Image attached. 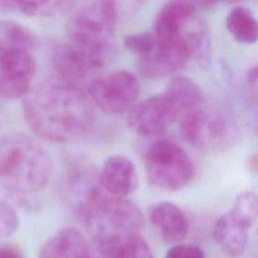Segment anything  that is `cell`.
Instances as JSON below:
<instances>
[{
    "mask_svg": "<svg viewBox=\"0 0 258 258\" xmlns=\"http://www.w3.org/2000/svg\"><path fill=\"white\" fill-rule=\"evenodd\" d=\"M29 128L50 142L75 140L93 127L95 114L84 91L56 77L31 87L22 101Z\"/></svg>",
    "mask_w": 258,
    "mask_h": 258,
    "instance_id": "6da1fadb",
    "label": "cell"
},
{
    "mask_svg": "<svg viewBox=\"0 0 258 258\" xmlns=\"http://www.w3.org/2000/svg\"><path fill=\"white\" fill-rule=\"evenodd\" d=\"M78 213L91 230L105 256L120 242L140 235L144 217L139 207L127 198L104 195L95 187L78 206Z\"/></svg>",
    "mask_w": 258,
    "mask_h": 258,
    "instance_id": "7a4b0ae2",
    "label": "cell"
},
{
    "mask_svg": "<svg viewBox=\"0 0 258 258\" xmlns=\"http://www.w3.org/2000/svg\"><path fill=\"white\" fill-rule=\"evenodd\" d=\"M52 170L50 155L32 137L23 133L0 136V186L14 195L42 189Z\"/></svg>",
    "mask_w": 258,
    "mask_h": 258,
    "instance_id": "3957f363",
    "label": "cell"
},
{
    "mask_svg": "<svg viewBox=\"0 0 258 258\" xmlns=\"http://www.w3.org/2000/svg\"><path fill=\"white\" fill-rule=\"evenodd\" d=\"M118 5L115 0H94L76 9L68 18L69 41L107 60L115 48Z\"/></svg>",
    "mask_w": 258,
    "mask_h": 258,
    "instance_id": "277c9868",
    "label": "cell"
},
{
    "mask_svg": "<svg viewBox=\"0 0 258 258\" xmlns=\"http://www.w3.org/2000/svg\"><path fill=\"white\" fill-rule=\"evenodd\" d=\"M178 120L181 137L199 150L218 152L238 140L239 131L231 119L204 102L184 112Z\"/></svg>",
    "mask_w": 258,
    "mask_h": 258,
    "instance_id": "5b68a950",
    "label": "cell"
},
{
    "mask_svg": "<svg viewBox=\"0 0 258 258\" xmlns=\"http://www.w3.org/2000/svg\"><path fill=\"white\" fill-rule=\"evenodd\" d=\"M144 166L150 182L167 190L184 187L195 175L190 156L182 146L170 139L157 140L148 146Z\"/></svg>",
    "mask_w": 258,
    "mask_h": 258,
    "instance_id": "8992f818",
    "label": "cell"
},
{
    "mask_svg": "<svg viewBox=\"0 0 258 258\" xmlns=\"http://www.w3.org/2000/svg\"><path fill=\"white\" fill-rule=\"evenodd\" d=\"M87 89L91 102L108 114L127 113L137 103L141 92L137 77L125 70L100 75Z\"/></svg>",
    "mask_w": 258,
    "mask_h": 258,
    "instance_id": "52a82bcc",
    "label": "cell"
},
{
    "mask_svg": "<svg viewBox=\"0 0 258 258\" xmlns=\"http://www.w3.org/2000/svg\"><path fill=\"white\" fill-rule=\"evenodd\" d=\"M107 59L72 42L57 45L52 52L55 77L81 88L89 86L104 69Z\"/></svg>",
    "mask_w": 258,
    "mask_h": 258,
    "instance_id": "ba28073f",
    "label": "cell"
},
{
    "mask_svg": "<svg viewBox=\"0 0 258 258\" xmlns=\"http://www.w3.org/2000/svg\"><path fill=\"white\" fill-rule=\"evenodd\" d=\"M127 113V126L142 137H153L165 132L179 117L164 93L137 102Z\"/></svg>",
    "mask_w": 258,
    "mask_h": 258,
    "instance_id": "9c48e42d",
    "label": "cell"
},
{
    "mask_svg": "<svg viewBox=\"0 0 258 258\" xmlns=\"http://www.w3.org/2000/svg\"><path fill=\"white\" fill-rule=\"evenodd\" d=\"M192 0H168L154 21V37L158 44L186 40V35L201 21Z\"/></svg>",
    "mask_w": 258,
    "mask_h": 258,
    "instance_id": "30bf717a",
    "label": "cell"
},
{
    "mask_svg": "<svg viewBox=\"0 0 258 258\" xmlns=\"http://www.w3.org/2000/svg\"><path fill=\"white\" fill-rule=\"evenodd\" d=\"M194 57V49L186 40L167 44L156 42L150 52L138 57V70L146 79L159 80L180 71Z\"/></svg>",
    "mask_w": 258,
    "mask_h": 258,
    "instance_id": "8fae6325",
    "label": "cell"
},
{
    "mask_svg": "<svg viewBox=\"0 0 258 258\" xmlns=\"http://www.w3.org/2000/svg\"><path fill=\"white\" fill-rule=\"evenodd\" d=\"M36 61L30 50H15L0 57V97L23 98L31 88Z\"/></svg>",
    "mask_w": 258,
    "mask_h": 258,
    "instance_id": "7c38bea8",
    "label": "cell"
},
{
    "mask_svg": "<svg viewBox=\"0 0 258 258\" xmlns=\"http://www.w3.org/2000/svg\"><path fill=\"white\" fill-rule=\"evenodd\" d=\"M98 182L106 194L113 197L126 198L138 185L135 164L125 155H112L103 163Z\"/></svg>",
    "mask_w": 258,
    "mask_h": 258,
    "instance_id": "4fadbf2b",
    "label": "cell"
},
{
    "mask_svg": "<svg viewBox=\"0 0 258 258\" xmlns=\"http://www.w3.org/2000/svg\"><path fill=\"white\" fill-rule=\"evenodd\" d=\"M150 222L157 229L161 239L168 244L182 241L188 232V222L182 210L171 202L153 204L148 212Z\"/></svg>",
    "mask_w": 258,
    "mask_h": 258,
    "instance_id": "5bb4252c",
    "label": "cell"
},
{
    "mask_svg": "<svg viewBox=\"0 0 258 258\" xmlns=\"http://www.w3.org/2000/svg\"><path fill=\"white\" fill-rule=\"evenodd\" d=\"M248 228L231 211L220 216L214 225V238L221 250L232 258L244 254L248 244Z\"/></svg>",
    "mask_w": 258,
    "mask_h": 258,
    "instance_id": "9a60e30c",
    "label": "cell"
},
{
    "mask_svg": "<svg viewBox=\"0 0 258 258\" xmlns=\"http://www.w3.org/2000/svg\"><path fill=\"white\" fill-rule=\"evenodd\" d=\"M38 258H92L83 234L64 228L50 237L41 247Z\"/></svg>",
    "mask_w": 258,
    "mask_h": 258,
    "instance_id": "2e32d148",
    "label": "cell"
},
{
    "mask_svg": "<svg viewBox=\"0 0 258 258\" xmlns=\"http://www.w3.org/2000/svg\"><path fill=\"white\" fill-rule=\"evenodd\" d=\"M163 93L174 105L179 117L184 112L201 105L204 102L200 86L192 79L184 76L173 78Z\"/></svg>",
    "mask_w": 258,
    "mask_h": 258,
    "instance_id": "e0dca14e",
    "label": "cell"
},
{
    "mask_svg": "<svg viewBox=\"0 0 258 258\" xmlns=\"http://www.w3.org/2000/svg\"><path fill=\"white\" fill-rule=\"evenodd\" d=\"M226 28L238 42L253 44L258 39V22L251 9L245 6L234 7L226 17Z\"/></svg>",
    "mask_w": 258,
    "mask_h": 258,
    "instance_id": "ac0fdd59",
    "label": "cell"
},
{
    "mask_svg": "<svg viewBox=\"0 0 258 258\" xmlns=\"http://www.w3.org/2000/svg\"><path fill=\"white\" fill-rule=\"evenodd\" d=\"M36 45L34 34L15 21H0V57L15 50L33 51Z\"/></svg>",
    "mask_w": 258,
    "mask_h": 258,
    "instance_id": "d6986e66",
    "label": "cell"
},
{
    "mask_svg": "<svg viewBox=\"0 0 258 258\" xmlns=\"http://www.w3.org/2000/svg\"><path fill=\"white\" fill-rule=\"evenodd\" d=\"M75 0H15L16 8L30 17H52L59 14Z\"/></svg>",
    "mask_w": 258,
    "mask_h": 258,
    "instance_id": "ffe728a7",
    "label": "cell"
},
{
    "mask_svg": "<svg viewBox=\"0 0 258 258\" xmlns=\"http://www.w3.org/2000/svg\"><path fill=\"white\" fill-rule=\"evenodd\" d=\"M107 258H155L149 245L140 235L118 243L106 256Z\"/></svg>",
    "mask_w": 258,
    "mask_h": 258,
    "instance_id": "44dd1931",
    "label": "cell"
},
{
    "mask_svg": "<svg viewBox=\"0 0 258 258\" xmlns=\"http://www.w3.org/2000/svg\"><path fill=\"white\" fill-rule=\"evenodd\" d=\"M230 211L251 229L257 220L258 214V200L256 194L251 190L239 194Z\"/></svg>",
    "mask_w": 258,
    "mask_h": 258,
    "instance_id": "7402d4cb",
    "label": "cell"
},
{
    "mask_svg": "<svg viewBox=\"0 0 258 258\" xmlns=\"http://www.w3.org/2000/svg\"><path fill=\"white\" fill-rule=\"evenodd\" d=\"M124 46L137 57L150 52L156 45V39L151 32H136L127 34L123 39Z\"/></svg>",
    "mask_w": 258,
    "mask_h": 258,
    "instance_id": "603a6c76",
    "label": "cell"
},
{
    "mask_svg": "<svg viewBox=\"0 0 258 258\" xmlns=\"http://www.w3.org/2000/svg\"><path fill=\"white\" fill-rule=\"evenodd\" d=\"M19 218L14 207L0 198V240L12 236L18 229Z\"/></svg>",
    "mask_w": 258,
    "mask_h": 258,
    "instance_id": "cb8c5ba5",
    "label": "cell"
},
{
    "mask_svg": "<svg viewBox=\"0 0 258 258\" xmlns=\"http://www.w3.org/2000/svg\"><path fill=\"white\" fill-rule=\"evenodd\" d=\"M165 258H206V254L197 245L176 243L167 250Z\"/></svg>",
    "mask_w": 258,
    "mask_h": 258,
    "instance_id": "d4e9b609",
    "label": "cell"
},
{
    "mask_svg": "<svg viewBox=\"0 0 258 258\" xmlns=\"http://www.w3.org/2000/svg\"><path fill=\"white\" fill-rule=\"evenodd\" d=\"M0 258H24V256L15 246L0 245Z\"/></svg>",
    "mask_w": 258,
    "mask_h": 258,
    "instance_id": "484cf974",
    "label": "cell"
},
{
    "mask_svg": "<svg viewBox=\"0 0 258 258\" xmlns=\"http://www.w3.org/2000/svg\"><path fill=\"white\" fill-rule=\"evenodd\" d=\"M222 0H192L196 6H199L204 9H211L216 6Z\"/></svg>",
    "mask_w": 258,
    "mask_h": 258,
    "instance_id": "4316f807",
    "label": "cell"
},
{
    "mask_svg": "<svg viewBox=\"0 0 258 258\" xmlns=\"http://www.w3.org/2000/svg\"><path fill=\"white\" fill-rule=\"evenodd\" d=\"M16 9L15 0H0V11H14Z\"/></svg>",
    "mask_w": 258,
    "mask_h": 258,
    "instance_id": "83f0119b",
    "label": "cell"
},
{
    "mask_svg": "<svg viewBox=\"0 0 258 258\" xmlns=\"http://www.w3.org/2000/svg\"><path fill=\"white\" fill-rule=\"evenodd\" d=\"M222 1H228V0H222ZM229 1H235V0H229Z\"/></svg>",
    "mask_w": 258,
    "mask_h": 258,
    "instance_id": "f1b7e54d",
    "label": "cell"
}]
</instances>
